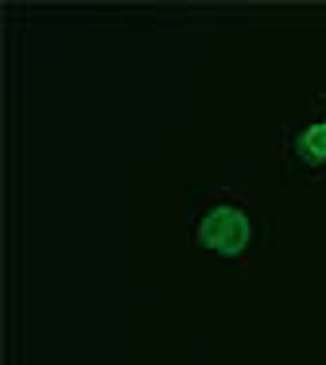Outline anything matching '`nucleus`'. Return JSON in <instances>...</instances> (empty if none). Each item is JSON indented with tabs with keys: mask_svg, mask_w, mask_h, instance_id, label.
Segmentation results:
<instances>
[{
	"mask_svg": "<svg viewBox=\"0 0 326 365\" xmlns=\"http://www.w3.org/2000/svg\"><path fill=\"white\" fill-rule=\"evenodd\" d=\"M326 179V98H319L303 117L288 120L280 133V182L303 187Z\"/></svg>",
	"mask_w": 326,
	"mask_h": 365,
	"instance_id": "obj_2",
	"label": "nucleus"
},
{
	"mask_svg": "<svg viewBox=\"0 0 326 365\" xmlns=\"http://www.w3.org/2000/svg\"><path fill=\"white\" fill-rule=\"evenodd\" d=\"M186 233H191V249L210 257L218 272L245 276L248 264L272 249L276 225L256 210L241 187H210L194 195Z\"/></svg>",
	"mask_w": 326,
	"mask_h": 365,
	"instance_id": "obj_1",
	"label": "nucleus"
}]
</instances>
